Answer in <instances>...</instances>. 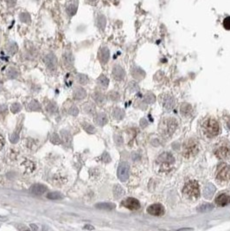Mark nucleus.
Wrapping results in <instances>:
<instances>
[{
  "instance_id": "nucleus-1",
  "label": "nucleus",
  "mask_w": 230,
  "mask_h": 231,
  "mask_svg": "<svg viewBox=\"0 0 230 231\" xmlns=\"http://www.w3.org/2000/svg\"><path fill=\"white\" fill-rule=\"evenodd\" d=\"M203 131L208 137H216L220 132L219 124L215 119H208L203 124Z\"/></svg>"
},
{
  "instance_id": "nucleus-2",
  "label": "nucleus",
  "mask_w": 230,
  "mask_h": 231,
  "mask_svg": "<svg viewBox=\"0 0 230 231\" xmlns=\"http://www.w3.org/2000/svg\"><path fill=\"white\" fill-rule=\"evenodd\" d=\"M183 194L190 199H197L200 196V189L197 181H189L183 187Z\"/></svg>"
},
{
  "instance_id": "nucleus-3",
  "label": "nucleus",
  "mask_w": 230,
  "mask_h": 231,
  "mask_svg": "<svg viewBox=\"0 0 230 231\" xmlns=\"http://www.w3.org/2000/svg\"><path fill=\"white\" fill-rule=\"evenodd\" d=\"M199 150V146L195 139H189L183 147V154L185 158H190L197 154Z\"/></svg>"
},
{
  "instance_id": "nucleus-4",
  "label": "nucleus",
  "mask_w": 230,
  "mask_h": 231,
  "mask_svg": "<svg viewBox=\"0 0 230 231\" xmlns=\"http://www.w3.org/2000/svg\"><path fill=\"white\" fill-rule=\"evenodd\" d=\"M177 127V123L176 121V119H164L162 124L160 125V129H161V132H163L164 135L170 136L175 132Z\"/></svg>"
},
{
  "instance_id": "nucleus-5",
  "label": "nucleus",
  "mask_w": 230,
  "mask_h": 231,
  "mask_svg": "<svg viewBox=\"0 0 230 231\" xmlns=\"http://www.w3.org/2000/svg\"><path fill=\"white\" fill-rule=\"evenodd\" d=\"M216 178L220 182L230 181V166L226 164H221L218 166L216 171Z\"/></svg>"
},
{
  "instance_id": "nucleus-6",
  "label": "nucleus",
  "mask_w": 230,
  "mask_h": 231,
  "mask_svg": "<svg viewBox=\"0 0 230 231\" xmlns=\"http://www.w3.org/2000/svg\"><path fill=\"white\" fill-rule=\"evenodd\" d=\"M230 146L227 142H221L215 149V154L219 159H226L229 155Z\"/></svg>"
},
{
  "instance_id": "nucleus-7",
  "label": "nucleus",
  "mask_w": 230,
  "mask_h": 231,
  "mask_svg": "<svg viewBox=\"0 0 230 231\" xmlns=\"http://www.w3.org/2000/svg\"><path fill=\"white\" fill-rule=\"evenodd\" d=\"M129 171H130L129 165L127 162H121L118 168V178L123 182L127 181L129 178Z\"/></svg>"
},
{
  "instance_id": "nucleus-8",
  "label": "nucleus",
  "mask_w": 230,
  "mask_h": 231,
  "mask_svg": "<svg viewBox=\"0 0 230 231\" xmlns=\"http://www.w3.org/2000/svg\"><path fill=\"white\" fill-rule=\"evenodd\" d=\"M44 62L49 69L54 70L56 69L57 65V57L53 53H49L44 57Z\"/></svg>"
},
{
  "instance_id": "nucleus-9",
  "label": "nucleus",
  "mask_w": 230,
  "mask_h": 231,
  "mask_svg": "<svg viewBox=\"0 0 230 231\" xmlns=\"http://www.w3.org/2000/svg\"><path fill=\"white\" fill-rule=\"evenodd\" d=\"M123 206H125L127 209H131V210H136L140 208V203L139 202L135 199V198H127L126 200H124L122 202Z\"/></svg>"
},
{
  "instance_id": "nucleus-10",
  "label": "nucleus",
  "mask_w": 230,
  "mask_h": 231,
  "mask_svg": "<svg viewBox=\"0 0 230 231\" xmlns=\"http://www.w3.org/2000/svg\"><path fill=\"white\" fill-rule=\"evenodd\" d=\"M147 211L152 216L159 217V216L164 215V208L163 205H161L159 203H155V204H152V205H150V206L147 208Z\"/></svg>"
},
{
  "instance_id": "nucleus-11",
  "label": "nucleus",
  "mask_w": 230,
  "mask_h": 231,
  "mask_svg": "<svg viewBox=\"0 0 230 231\" xmlns=\"http://www.w3.org/2000/svg\"><path fill=\"white\" fill-rule=\"evenodd\" d=\"M30 192L34 195L37 196H41L42 194H44L48 190V187L45 186L44 184H33L32 186L29 189Z\"/></svg>"
},
{
  "instance_id": "nucleus-12",
  "label": "nucleus",
  "mask_w": 230,
  "mask_h": 231,
  "mask_svg": "<svg viewBox=\"0 0 230 231\" xmlns=\"http://www.w3.org/2000/svg\"><path fill=\"white\" fill-rule=\"evenodd\" d=\"M62 59H63V63L67 69H71L74 66V61H75V59H74V56L72 54V52L68 50L66 51L64 54H63V57H62Z\"/></svg>"
},
{
  "instance_id": "nucleus-13",
  "label": "nucleus",
  "mask_w": 230,
  "mask_h": 231,
  "mask_svg": "<svg viewBox=\"0 0 230 231\" xmlns=\"http://www.w3.org/2000/svg\"><path fill=\"white\" fill-rule=\"evenodd\" d=\"M99 58L101 63L106 64L110 58V50L107 47H102L99 52Z\"/></svg>"
},
{
  "instance_id": "nucleus-14",
  "label": "nucleus",
  "mask_w": 230,
  "mask_h": 231,
  "mask_svg": "<svg viewBox=\"0 0 230 231\" xmlns=\"http://www.w3.org/2000/svg\"><path fill=\"white\" fill-rule=\"evenodd\" d=\"M78 10V1H74L67 5L66 7V14L68 17H74Z\"/></svg>"
},
{
  "instance_id": "nucleus-15",
  "label": "nucleus",
  "mask_w": 230,
  "mask_h": 231,
  "mask_svg": "<svg viewBox=\"0 0 230 231\" xmlns=\"http://www.w3.org/2000/svg\"><path fill=\"white\" fill-rule=\"evenodd\" d=\"M161 99H162L161 101H162V104H163L164 108L169 109V110L173 108L174 105H175V100H174V99L171 96L165 94L164 96H162Z\"/></svg>"
},
{
  "instance_id": "nucleus-16",
  "label": "nucleus",
  "mask_w": 230,
  "mask_h": 231,
  "mask_svg": "<svg viewBox=\"0 0 230 231\" xmlns=\"http://www.w3.org/2000/svg\"><path fill=\"white\" fill-rule=\"evenodd\" d=\"M95 24L100 30H104L107 26V18L103 14H98L95 18Z\"/></svg>"
},
{
  "instance_id": "nucleus-17",
  "label": "nucleus",
  "mask_w": 230,
  "mask_h": 231,
  "mask_svg": "<svg viewBox=\"0 0 230 231\" xmlns=\"http://www.w3.org/2000/svg\"><path fill=\"white\" fill-rule=\"evenodd\" d=\"M113 77L116 80H120L124 79L126 73H125V70L122 69V67H120L119 65H115L113 69Z\"/></svg>"
},
{
  "instance_id": "nucleus-18",
  "label": "nucleus",
  "mask_w": 230,
  "mask_h": 231,
  "mask_svg": "<svg viewBox=\"0 0 230 231\" xmlns=\"http://www.w3.org/2000/svg\"><path fill=\"white\" fill-rule=\"evenodd\" d=\"M230 203V197L227 194H221L216 199V203L218 206H225Z\"/></svg>"
},
{
  "instance_id": "nucleus-19",
  "label": "nucleus",
  "mask_w": 230,
  "mask_h": 231,
  "mask_svg": "<svg viewBox=\"0 0 230 231\" xmlns=\"http://www.w3.org/2000/svg\"><path fill=\"white\" fill-rule=\"evenodd\" d=\"M215 191H216V187L212 184H208L203 190V196L207 199H209L213 197Z\"/></svg>"
},
{
  "instance_id": "nucleus-20",
  "label": "nucleus",
  "mask_w": 230,
  "mask_h": 231,
  "mask_svg": "<svg viewBox=\"0 0 230 231\" xmlns=\"http://www.w3.org/2000/svg\"><path fill=\"white\" fill-rule=\"evenodd\" d=\"M5 50L6 52L10 55V56H13L15 55L17 52L18 51V44L15 43V42H9V43L6 44V46H5Z\"/></svg>"
},
{
  "instance_id": "nucleus-21",
  "label": "nucleus",
  "mask_w": 230,
  "mask_h": 231,
  "mask_svg": "<svg viewBox=\"0 0 230 231\" xmlns=\"http://www.w3.org/2000/svg\"><path fill=\"white\" fill-rule=\"evenodd\" d=\"M87 96V93H86V90L80 87H78L76 88L74 90V98L77 100H83Z\"/></svg>"
},
{
  "instance_id": "nucleus-22",
  "label": "nucleus",
  "mask_w": 230,
  "mask_h": 231,
  "mask_svg": "<svg viewBox=\"0 0 230 231\" xmlns=\"http://www.w3.org/2000/svg\"><path fill=\"white\" fill-rule=\"evenodd\" d=\"M95 123L99 125V126H100V127H103L105 126L107 123V116H106V114L103 113H99L96 115V117H95Z\"/></svg>"
},
{
  "instance_id": "nucleus-23",
  "label": "nucleus",
  "mask_w": 230,
  "mask_h": 231,
  "mask_svg": "<svg viewBox=\"0 0 230 231\" xmlns=\"http://www.w3.org/2000/svg\"><path fill=\"white\" fill-rule=\"evenodd\" d=\"M61 135L62 141L64 142L67 146L70 145L71 141H72V136H71L70 132L67 131V130H61Z\"/></svg>"
},
{
  "instance_id": "nucleus-24",
  "label": "nucleus",
  "mask_w": 230,
  "mask_h": 231,
  "mask_svg": "<svg viewBox=\"0 0 230 231\" xmlns=\"http://www.w3.org/2000/svg\"><path fill=\"white\" fill-rule=\"evenodd\" d=\"M95 207L99 209L105 210H112L115 208V204L113 203H99L95 205Z\"/></svg>"
},
{
  "instance_id": "nucleus-25",
  "label": "nucleus",
  "mask_w": 230,
  "mask_h": 231,
  "mask_svg": "<svg viewBox=\"0 0 230 231\" xmlns=\"http://www.w3.org/2000/svg\"><path fill=\"white\" fill-rule=\"evenodd\" d=\"M159 159H161L162 163H165V164H172L174 161V158L172 157L171 154L170 153H164L159 157Z\"/></svg>"
},
{
  "instance_id": "nucleus-26",
  "label": "nucleus",
  "mask_w": 230,
  "mask_h": 231,
  "mask_svg": "<svg viewBox=\"0 0 230 231\" xmlns=\"http://www.w3.org/2000/svg\"><path fill=\"white\" fill-rule=\"evenodd\" d=\"M19 20L24 24H30L31 23V17L28 12H21L19 13Z\"/></svg>"
},
{
  "instance_id": "nucleus-27",
  "label": "nucleus",
  "mask_w": 230,
  "mask_h": 231,
  "mask_svg": "<svg viewBox=\"0 0 230 231\" xmlns=\"http://www.w3.org/2000/svg\"><path fill=\"white\" fill-rule=\"evenodd\" d=\"M28 109L29 111L37 112V111H41V106L38 103V101H37L36 100H33L28 104Z\"/></svg>"
},
{
  "instance_id": "nucleus-28",
  "label": "nucleus",
  "mask_w": 230,
  "mask_h": 231,
  "mask_svg": "<svg viewBox=\"0 0 230 231\" xmlns=\"http://www.w3.org/2000/svg\"><path fill=\"white\" fill-rule=\"evenodd\" d=\"M124 194H125L124 189L120 185H115L114 186V188H113V195H114L115 198H121Z\"/></svg>"
},
{
  "instance_id": "nucleus-29",
  "label": "nucleus",
  "mask_w": 230,
  "mask_h": 231,
  "mask_svg": "<svg viewBox=\"0 0 230 231\" xmlns=\"http://www.w3.org/2000/svg\"><path fill=\"white\" fill-rule=\"evenodd\" d=\"M6 76H7V77L9 79L13 80V79H16L18 76V72L14 68H10V69H8L7 72H6Z\"/></svg>"
},
{
  "instance_id": "nucleus-30",
  "label": "nucleus",
  "mask_w": 230,
  "mask_h": 231,
  "mask_svg": "<svg viewBox=\"0 0 230 231\" xmlns=\"http://www.w3.org/2000/svg\"><path fill=\"white\" fill-rule=\"evenodd\" d=\"M113 117L116 119L117 120H121L124 116H125V112L122 109L120 108H115L113 110Z\"/></svg>"
},
{
  "instance_id": "nucleus-31",
  "label": "nucleus",
  "mask_w": 230,
  "mask_h": 231,
  "mask_svg": "<svg viewBox=\"0 0 230 231\" xmlns=\"http://www.w3.org/2000/svg\"><path fill=\"white\" fill-rule=\"evenodd\" d=\"M97 81H98L99 85L103 87V88H107L108 84H109V80H108V78L107 76H103V75L99 77Z\"/></svg>"
},
{
  "instance_id": "nucleus-32",
  "label": "nucleus",
  "mask_w": 230,
  "mask_h": 231,
  "mask_svg": "<svg viewBox=\"0 0 230 231\" xmlns=\"http://www.w3.org/2000/svg\"><path fill=\"white\" fill-rule=\"evenodd\" d=\"M63 198V195L58 191H53L47 194V198L51 199V200H57V199H61Z\"/></svg>"
},
{
  "instance_id": "nucleus-33",
  "label": "nucleus",
  "mask_w": 230,
  "mask_h": 231,
  "mask_svg": "<svg viewBox=\"0 0 230 231\" xmlns=\"http://www.w3.org/2000/svg\"><path fill=\"white\" fill-rule=\"evenodd\" d=\"M76 79L78 80V82L80 83V85H86L88 82V76H85L83 74H78L76 76Z\"/></svg>"
},
{
  "instance_id": "nucleus-34",
  "label": "nucleus",
  "mask_w": 230,
  "mask_h": 231,
  "mask_svg": "<svg viewBox=\"0 0 230 231\" xmlns=\"http://www.w3.org/2000/svg\"><path fill=\"white\" fill-rule=\"evenodd\" d=\"M82 127L86 132H88L89 134H93V133L95 132V128L88 123H82Z\"/></svg>"
},
{
  "instance_id": "nucleus-35",
  "label": "nucleus",
  "mask_w": 230,
  "mask_h": 231,
  "mask_svg": "<svg viewBox=\"0 0 230 231\" xmlns=\"http://www.w3.org/2000/svg\"><path fill=\"white\" fill-rule=\"evenodd\" d=\"M84 111L88 114H94L95 113V108L94 105H92L91 103L85 104L84 105Z\"/></svg>"
},
{
  "instance_id": "nucleus-36",
  "label": "nucleus",
  "mask_w": 230,
  "mask_h": 231,
  "mask_svg": "<svg viewBox=\"0 0 230 231\" xmlns=\"http://www.w3.org/2000/svg\"><path fill=\"white\" fill-rule=\"evenodd\" d=\"M213 205H211L210 203H204L201 205L199 207V210L200 211H202V212H206V211H210L213 209Z\"/></svg>"
},
{
  "instance_id": "nucleus-37",
  "label": "nucleus",
  "mask_w": 230,
  "mask_h": 231,
  "mask_svg": "<svg viewBox=\"0 0 230 231\" xmlns=\"http://www.w3.org/2000/svg\"><path fill=\"white\" fill-rule=\"evenodd\" d=\"M20 129H21V128H20ZM20 129H18L17 132H13V133L10 136V140L11 143L16 144V143L19 140V131H20Z\"/></svg>"
},
{
  "instance_id": "nucleus-38",
  "label": "nucleus",
  "mask_w": 230,
  "mask_h": 231,
  "mask_svg": "<svg viewBox=\"0 0 230 231\" xmlns=\"http://www.w3.org/2000/svg\"><path fill=\"white\" fill-rule=\"evenodd\" d=\"M93 98L95 101H97L99 103H101L104 101V96L103 94H101L99 92H94L93 94Z\"/></svg>"
},
{
  "instance_id": "nucleus-39",
  "label": "nucleus",
  "mask_w": 230,
  "mask_h": 231,
  "mask_svg": "<svg viewBox=\"0 0 230 231\" xmlns=\"http://www.w3.org/2000/svg\"><path fill=\"white\" fill-rule=\"evenodd\" d=\"M47 108V111L49 113H56L57 111V104L54 103V102H49V103L47 105V108Z\"/></svg>"
},
{
  "instance_id": "nucleus-40",
  "label": "nucleus",
  "mask_w": 230,
  "mask_h": 231,
  "mask_svg": "<svg viewBox=\"0 0 230 231\" xmlns=\"http://www.w3.org/2000/svg\"><path fill=\"white\" fill-rule=\"evenodd\" d=\"M222 26L227 30H230V16H227L223 18L222 21Z\"/></svg>"
},
{
  "instance_id": "nucleus-41",
  "label": "nucleus",
  "mask_w": 230,
  "mask_h": 231,
  "mask_svg": "<svg viewBox=\"0 0 230 231\" xmlns=\"http://www.w3.org/2000/svg\"><path fill=\"white\" fill-rule=\"evenodd\" d=\"M50 141L53 143V144H56V145H60L61 144V139L58 136V134L57 133H53L51 136H50Z\"/></svg>"
},
{
  "instance_id": "nucleus-42",
  "label": "nucleus",
  "mask_w": 230,
  "mask_h": 231,
  "mask_svg": "<svg viewBox=\"0 0 230 231\" xmlns=\"http://www.w3.org/2000/svg\"><path fill=\"white\" fill-rule=\"evenodd\" d=\"M21 109H22V106H21V104L19 103L12 104L11 107H10V110L13 113H18Z\"/></svg>"
},
{
  "instance_id": "nucleus-43",
  "label": "nucleus",
  "mask_w": 230,
  "mask_h": 231,
  "mask_svg": "<svg viewBox=\"0 0 230 231\" xmlns=\"http://www.w3.org/2000/svg\"><path fill=\"white\" fill-rule=\"evenodd\" d=\"M68 113L73 116H76L79 113V109L76 106H72L70 108L68 109Z\"/></svg>"
},
{
  "instance_id": "nucleus-44",
  "label": "nucleus",
  "mask_w": 230,
  "mask_h": 231,
  "mask_svg": "<svg viewBox=\"0 0 230 231\" xmlns=\"http://www.w3.org/2000/svg\"><path fill=\"white\" fill-rule=\"evenodd\" d=\"M155 100V97L151 94H148L146 95V101L147 103H152Z\"/></svg>"
},
{
  "instance_id": "nucleus-45",
  "label": "nucleus",
  "mask_w": 230,
  "mask_h": 231,
  "mask_svg": "<svg viewBox=\"0 0 230 231\" xmlns=\"http://www.w3.org/2000/svg\"><path fill=\"white\" fill-rule=\"evenodd\" d=\"M5 3H6V5L8 7H14L17 5V3H18V0H5Z\"/></svg>"
},
{
  "instance_id": "nucleus-46",
  "label": "nucleus",
  "mask_w": 230,
  "mask_h": 231,
  "mask_svg": "<svg viewBox=\"0 0 230 231\" xmlns=\"http://www.w3.org/2000/svg\"><path fill=\"white\" fill-rule=\"evenodd\" d=\"M102 160L105 163H109L111 161V158H110V155L108 154L107 152H105L103 155H102Z\"/></svg>"
},
{
  "instance_id": "nucleus-47",
  "label": "nucleus",
  "mask_w": 230,
  "mask_h": 231,
  "mask_svg": "<svg viewBox=\"0 0 230 231\" xmlns=\"http://www.w3.org/2000/svg\"><path fill=\"white\" fill-rule=\"evenodd\" d=\"M4 145H5V139H4V138L0 135V150L3 148Z\"/></svg>"
},
{
  "instance_id": "nucleus-48",
  "label": "nucleus",
  "mask_w": 230,
  "mask_h": 231,
  "mask_svg": "<svg viewBox=\"0 0 230 231\" xmlns=\"http://www.w3.org/2000/svg\"><path fill=\"white\" fill-rule=\"evenodd\" d=\"M86 1V3H88V4H90V5H92V4H94V3H96L98 0H85Z\"/></svg>"
},
{
  "instance_id": "nucleus-49",
  "label": "nucleus",
  "mask_w": 230,
  "mask_h": 231,
  "mask_svg": "<svg viewBox=\"0 0 230 231\" xmlns=\"http://www.w3.org/2000/svg\"><path fill=\"white\" fill-rule=\"evenodd\" d=\"M84 229H94V228L93 226H90V225H86L84 227Z\"/></svg>"
},
{
  "instance_id": "nucleus-50",
  "label": "nucleus",
  "mask_w": 230,
  "mask_h": 231,
  "mask_svg": "<svg viewBox=\"0 0 230 231\" xmlns=\"http://www.w3.org/2000/svg\"><path fill=\"white\" fill-rule=\"evenodd\" d=\"M2 86H3V84H2V82L0 81V92H1V90H2Z\"/></svg>"
}]
</instances>
